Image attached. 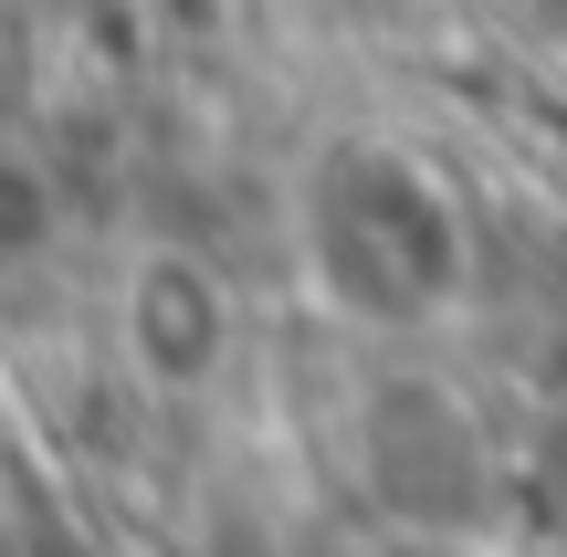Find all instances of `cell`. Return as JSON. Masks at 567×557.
Returning <instances> with one entry per match:
<instances>
[{
  "instance_id": "cell-1",
  "label": "cell",
  "mask_w": 567,
  "mask_h": 557,
  "mask_svg": "<svg viewBox=\"0 0 567 557\" xmlns=\"http://www.w3.org/2000/svg\"><path fill=\"white\" fill-rule=\"evenodd\" d=\"M410 557H421V547H410Z\"/></svg>"
}]
</instances>
